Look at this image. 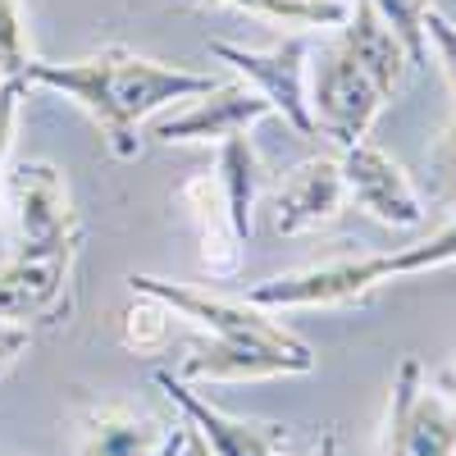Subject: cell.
Here are the masks:
<instances>
[{
    "label": "cell",
    "instance_id": "1",
    "mask_svg": "<svg viewBox=\"0 0 456 456\" xmlns=\"http://www.w3.org/2000/svg\"><path fill=\"white\" fill-rule=\"evenodd\" d=\"M128 288L142 297H156L174 311V320H187L192 329L210 333L201 352L178 361L183 384H251V379H279V374H311L315 352L270 320V311L251 301H224L201 288L169 283L156 274H128Z\"/></svg>",
    "mask_w": 456,
    "mask_h": 456
},
{
    "label": "cell",
    "instance_id": "2",
    "mask_svg": "<svg viewBox=\"0 0 456 456\" xmlns=\"http://www.w3.org/2000/svg\"><path fill=\"white\" fill-rule=\"evenodd\" d=\"M28 87H51L64 92L78 110L92 114V124L101 128L105 146L119 160H133L142 151L137 128L151 119L156 110L174 101H192L215 87L210 73L192 69H174L160 60H146L128 46H105L87 60H69V64H46L32 60L28 64Z\"/></svg>",
    "mask_w": 456,
    "mask_h": 456
},
{
    "label": "cell",
    "instance_id": "3",
    "mask_svg": "<svg viewBox=\"0 0 456 456\" xmlns=\"http://www.w3.org/2000/svg\"><path fill=\"white\" fill-rule=\"evenodd\" d=\"M456 260V219L447 228H438L434 238L411 242L402 251L388 256H361V260H329V265H311V270H292V274H274L247 292L251 306L260 311H315V306H352L365 301L374 288H384L388 279L402 274H420V270H438V265Z\"/></svg>",
    "mask_w": 456,
    "mask_h": 456
},
{
    "label": "cell",
    "instance_id": "4",
    "mask_svg": "<svg viewBox=\"0 0 456 456\" xmlns=\"http://www.w3.org/2000/svg\"><path fill=\"white\" fill-rule=\"evenodd\" d=\"M456 452V402L425 379V365L406 356L388 388L379 456H452Z\"/></svg>",
    "mask_w": 456,
    "mask_h": 456
},
{
    "label": "cell",
    "instance_id": "5",
    "mask_svg": "<svg viewBox=\"0 0 456 456\" xmlns=\"http://www.w3.org/2000/svg\"><path fill=\"white\" fill-rule=\"evenodd\" d=\"M83 242H23L0 265V320H64L73 306V265Z\"/></svg>",
    "mask_w": 456,
    "mask_h": 456
},
{
    "label": "cell",
    "instance_id": "6",
    "mask_svg": "<svg viewBox=\"0 0 456 456\" xmlns=\"http://www.w3.org/2000/svg\"><path fill=\"white\" fill-rule=\"evenodd\" d=\"M311 119H315V133L333 137L342 151L356 146L370 137L379 110H384V92L370 73L342 51V42H333L324 51V60L315 64V78H311Z\"/></svg>",
    "mask_w": 456,
    "mask_h": 456
},
{
    "label": "cell",
    "instance_id": "7",
    "mask_svg": "<svg viewBox=\"0 0 456 456\" xmlns=\"http://www.w3.org/2000/svg\"><path fill=\"white\" fill-rule=\"evenodd\" d=\"M210 55L233 64L242 78L274 105V114L301 133V137H315V119H311V46L306 37H283L279 46L270 51H247L233 42H210Z\"/></svg>",
    "mask_w": 456,
    "mask_h": 456
},
{
    "label": "cell",
    "instance_id": "8",
    "mask_svg": "<svg viewBox=\"0 0 456 456\" xmlns=\"http://www.w3.org/2000/svg\"><path fill=\"white\" fill-rule=\"evenodd\" d=\"M338 165H342L347 201H356L370 219L388 224V228H420L425 224V201H420V192H415V183L379 146L356 142V146L342 151Z\"/></svg>",
    "mask_w": 456,
    "mask_h": 456
},
{
    "label": "cell",
    "instance_id": "9",
    "mask_svg": "<svg viewBox=\"0 0 456 456\" xmlns=\"http://www.w3.org/2000/svg\"><path fill=\"white\" fill-rule=\"evenodd\" d=\"M197 105H187L183 114H169L151 128V137L160 142H224V137H238L251 133V124L270 119L274 105L265 101L251 83H215L210 92L192 96Z\"/></svg>",
    "mask_w": 456,
    "mask_h": 456
},
{
    "label": "cell",
    "instance_id": "10",
    "mask_svg": "<svg viewBox=\"0 0 456 456\" xmlns=\"http://www.w3.org/2000/svg\"><path fill=\"white\" fill-rule=\"evenodd\" d=\"M5 192L19 210L23 242H83V224L69 201V183L55 165H46V160L14 165Z\"/></svg>",
    "mask_w": 456,
    "mask_h": 456
},
{
    "label": "cell",
    "instance_id": "11",
    "mask_svg": "<svg viewBox=\"0 0 456 456\" xmlns=\"http://www.w3.org/2000/svg\"><path fill=\"white\" fill-rule=\"evenodd\" d=\"M156 388H165V397L183 411V420L192 425L215 456H279V447L288 443V429L274 420H242V415H224L219 406H210L206 397H197L183 384L178 374L156 370Z\"/></svg>",
    "mask_w": 456,
    "mask_h": 456
},
{
    "label": "cell",
    "instance_id": "12",
    "mask_svg": "<svg viewBox=\"0 0 456 456\" xmlns=\"http://www.w3.org/2000/svg\"><path fill=\"white\" fill-rule=\"evenodd\" d=\"M347 187H342V165L338 160H301L270 201L274 210V233L279 238H297V233H315L320 224H333Z\"/></svg>",
    "mask_w": 456,
    "mask_h": 456
},
{
    "label": "cell",
    "instance_id": "13",
    "mask_svg": "<svg viewBox=\"0 0 456 456\" xmlns=\"http://www.w3.org/2000/svg\"><path fill=\"white\" fill-rule=\"evenodd\" d=\"M183 206L192 215V228H197V256H201V270L219 283L238 279L242 274V233L233 228V215H228V201L219 192L215 178H192L183 187Z\"/></svg>",
    "mask_w": 456,
    "mask_h": 456
},
{
    "label": "cell",
    "instance_id": "14",
    "mask_svg": "<svg viewBox=\"0 0 456 456\" xmlns=\"http://www.w3.org/2000/svg\"><path fill=\"white\" fill-rule=\"evenodd\" d=\"M338 42H342V51H347V55L370 73V78L379 83V92H384L388 101L402 92L411 60H406L402 42L393 37V28L379 19V10L370 5V0H352V14L342 19Z\"/></svg>",
    "mask_w": 456,
    "mask_h": 456
},
{
    "label": "cell",
    "instance_id": "15",
    "mask_svg": "<svg viewBox=\"0 0 456 456\" xmlns=\"http://www.w3.org/2000/svg\"><path fill=\"white\" fill-rule=\"evenodd\" d=\"M165 425L128 406H96L78 420V456H156Z\"/></svg>",
    "mask_w": 456,
    "mask_h": 456
},
{
    "label": "cell",
    "instance_id": "16",
    "mask_svg": "<svg viewBox=\"0 0 456 456\" xmlns=\"http://www.w3.org/2000/svg\"><path fill=\"white\" fill-rule=\"evenodd\" d=\"M215 183L228 201V215H233V228L242 238H251V206H256V192H260V156L247 133L238 137H224L219 142V169H215Z\"/></svg>",
    "mask_w": 456,
    "mask_h": 456
},
{
    "label": "cell",
    "instance_id": "17",
    "mask_svg": "<svg viewBox=\"0 0 456 456\" xmlns=\"http://www.w3.org/2000/svg\"><path fill=\"white\" fill-rule=\"evenodd\" d=\"M238 10L288 28H342V19L352 14V0H242Z\"/></svg>",
    "mask_w": 456,
    "mask_h": 456
},
{
    "label": "cell",
    "instance_id": "18",
    "mask_svg": "<svg viewBox=\"0 0 456 456\" xmlns=\"http://www.w3.org/2000/svg\"><path fill=\"white\" fill-rule=\"evenodd\" d=\"M370 5L379 10V19H384L393 28V37L402 42L411 69H420L429 60V42H425V14L434 10V0H370Z\"/></svg>",
    "mask_w": 456,
    "mask_h": 456
},
{
    "label": "cell",
    "instance_id": "19",
    "mask_svg": "<svg viewBox=\"0 0 456 456\" xmlns=\"http://www.w3.org/2000/svg\"><path fill=\"white\" fill-rule=\"evenodd\" d=\"M137 297H142V292H137ZM169 320H174V311L165 306V301L142 297L137 306H128V311H124V347H128V352H137V356L160 352L165 342H169Z\"/></svg>",
    "mask_w": 456,
    "mask_h": 456
},
{
    "label": "cell",
    "instance_id": "20",
    "mask_svg": "<svg viewBox=\"0 0 456 456\" xmlns=\"http://www.w3.org/2000/svg\"><path fill=\"white\" fill-rule=\"evenodd\" d=\"M32 64V42L19 0H0V78H28Z\"/></svg>",
    "mask_w": 456,
    "mask_h": 456
},
{
    "label": "cell",
    "instance_id": "21",
    "mask_svg": "<svg viewBox=\"0 0 456 456\" xmlns=\"http://www.w3.org/2000/svg\"><path fill=\"white\" fill-rule=\"evenodd\" d=\"M425 42L438 51V64H443L447 83H452V92H456V23H452L447 14L429 10V14H425Z\"/></svg>",
    "mask_w": 456,
    "mask_h": 456
},
{
    "label": "cell",
    "instance_id": "22",
    "mask_svg": "<svg viewBox=\"0 0 456 456\" xmlns=\"http://www.w3.org/2000/svg\"><path fill=\"white\" fill-rule=\"evenodd\" d=\"M28 96V78H0V165L10 160L14 146V124H19V105Z\"/></svg>",
    "mask_w": 456,
    "mask_h": 456
},
{
    "label": "cell",
    "instance_id": "23",
    "mask_svg": "<svg viewBox=\"0 0 456 456\" xmlns=\"http://www.w3.org/2000/svg\"><path fill=\"white\" fill-rule=\"evenodd\" d=\"M28 342H32L28 324H10V320H0V379H5V374L14 370V361L28 352Z\"/></svg>",
    "mask_w": 456,
    "mask_h": 456
},
{
    "label": "cell",
    "instance_id": "24",
    "mask_svg": "<svg viewBox=\"0 0 456 456\" xmlns=\"http://www.w3.org/2000/svg\"><path fill=\"white\" fill-rule=\"evenodd\" d=\"M438 174H443L447 201L456 206V114H452V124H447V133H443V146H438Z\"/></svg>",
    "mask_w": 456,
    "mask_h": 456
},
{
    "label": "cell",
    "instance_id": "25",
    "mask_svg": "<svg viewBox=\"0 0 456 456\" xmlns=\"http://www.w3.org/2000/svg\"><path fill=\"white\" fill-rule=\"evenodd\" d=\"M178 456H215V452H210V443H206L192 425H187V434H183V452H178Z\"/></svg>",
    "mask_w": 456,
    "mask_h": 456
},
{
    "label": "cell",
    "instance_id": "26",
    "mask_svg": "<svg viewBox=\"0 0 456 456\" xmlns=\"http://www.w3.org/2000/svg\"><path fill=\"white\" fill-rule=\"evenodd\" d=\"M183 434H187V425H178V429H169L156 456H178V452H183Z\"/></svg>",
    "mask_w": 456,
    "mask_h": 456
},
{
    "label": "cell",
    "instance_id": "27",
    "mask_svg": "<svg viewBox=\"0 0 456 456\" xmlns=\"http://www.w3.org/2000/svg\"><path fill=\"white\" fill-rule=\"evenodd\" d=\"M183 5H192V10H238L242 0H183Z\"/></svg>",
    "mask_w": 456,
    "mask_h": 456
},
{
    "label": "cell",
    "instance_id": "28",
    "mask_svg": "<svg viewBox=\"0 0 456 456\" xmlns=\"http://www.w3.org/2000/svg\"><path fill=\"white\" fill-rule=\"evenodd\" d=\"M311 456H338V434H324V438H320V447H315Z\"/></svg>",
    "mask_w": 456,
    "mask_h": 456
},
{
    "label": "cell",
    "instance_id": "29",
    "mask_svg": "<svg viewBox=\"0 0 456 456\" xmlns=\"http://www.w3.org/2000/svg\"><path fill=\"white\" fill-rule=\"evenodd\" d=\"M0 197H5V183H0Z\"/></svg>",
    "mask_w": 456,
    "mask_h": 456
},
{
    "label": "cell",
    "instance_id": "30",
    "mask_svg": "<svg viewBox=\"0 0 456 456\" xmlns=\"http://www.w3.org/2000/svg\"><path fill=\"white\" fill-rule=\"evenodd\" d=\"M452 456H456V452H452Z\"/></svg>",
    "mask_w": 456,
    "mask_h": 456
}]
</instances>
